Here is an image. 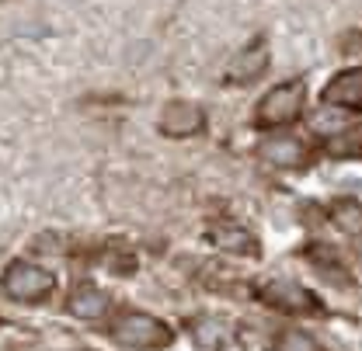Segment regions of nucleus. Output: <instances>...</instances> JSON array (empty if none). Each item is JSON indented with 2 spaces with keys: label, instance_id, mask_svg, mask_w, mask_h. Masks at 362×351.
I'll use <instances>...</instances> for the list:
<instances>
[{
  "label": "nucleus",
  "instance_id": "f257e3e1",
  "mask_svg": "<svg viewBox=\"0 0 362 351\" xmlns=\"http://www.w3.org/2000/svg\"><path fill=\"white\" fill-rule=\"evenodd\" d=\"M112 338L115 345L129 351H164L175 345V331L171 323H164L160 316H150V313H122L115 323H112Z\"/></svg>",
  "mask_w": 362,
  "mask_h": 351
},
{
  "label": "nucleus",
  "instance_id": "f03ea898",
  "mask_svg": "<svg viewBox=\"0 0 362 351\" xmlns=\"http://www.w3.org/2000/svg\"><path fill=\"white\" fill-rule=\"evenodd\" d=\"M0 289L4 296H11L14 303H25V307H35V303H45L56 289V275L42 268V264L32 261H14L4 268L0 275Z\"/></svg>",
  "mask_w": 362,
  "mask_h": 351
},
{
  "label": "nucleus",
  "instance_id": "7ed1b4c3",
  "mask_svg": "<svg viewBox=\"0 0 362 351\" xmlns=\"http://www.w3.org/2000/svg\"><path fill=\"white\" fill-rule=\"evenodd\" d=\"M303 105H307V88L303 81H286L279 88H272L265 94V101L258 105L255 112V126L258 129H279V126H289L303 115Z\"/></svg>",
  "mask_w": 362,
  "mask_h": 351
},
{
  "label": "nucleus",
  "instance_id": "20e7f679",
  "mask_svg": "<svg viewBox=\"0 0 362 351\" xmlns=\"http://www.w3.org/2000/svg\"><path fill=\"white\" fill-rule=\"evenodd\" d=\"M258 296L269 303V307L282 309V313H293V316H314L324 309V303L314 296V289L293 282V278H269L258 285Z\"/></svg>",
  "mask_w": 362,
  "mask_h": 351
},
{
  "label": "nucleus",
  "instance_id": "39448f33",
  "mask_svg": "<svg viewBox=\"0 0 362 351\" xmlns=\"http://www.w3.org/2000/svg\"><path fill=\"white\" fill-rule=\"evenodd\" d=\"M206 240L213 247L226 251V254H237V258H258L262 254L258 237L247 226H240V222H233V220H213L206 226Z\"/></svg>",
  "mask_w": 362,
  "mask_h": 351
},
{
  "label": "nucleus",
  "instance_id": "423d86ee",
  "mask_svg": "<svg viewBox=\"0 0 362 351\" xmlns=\"http://www.w3.org/2000/svg\"><path fill=\"white\" fill-rule=\"evenodd\" d=\"M157 129L164 132V136H171V139L199 136V132L206 129V112L199 105H192V101H171V105H164Z\"/></svg>",
  "mask_w": 362,
  "mask_h": 351
},
{
  "label": "nucleus",
  "instance_id": "0eeeda50",
  "mask_svg": "<svg viewBox=\"0 0 362 351\" xmlns=\"http://www.w3.org/2000/svg\"><path fill=\"white\" fill-rule=\"evenodd\" d=\"M265 70H269V42H265V35H258L233 56V63L226 70V81L244 88V84H255Z\"/></svg>",
  "mask_w": 362,
  "mask_h": 351
},
{
  "label": "nucleus",
  "instance_id": "6e6552de",
  "mask_svg": "<svg viewBox=\"0 0 362 351\" xmlns=\"http://www.w3.org/2000/svg\"><path fill=\"white\" fill-rule=\"evenodd\" d=\"M331 108H341V112H359L362 115V66H352V70H341L334 73L327 84H324V94H320Z\"/></svg>",
  "mask_w": 362,
  "mask_h": 351
},
{
  "label": "nucleus",
  "instance_id": "1a4fd4ad",
  "mask_svg": "<svg viewBox=\"0 0 362 351\" xmlns=\"http://www.w3.org/2000/svg\"><path fill=\"white\" fill-rule=\"evenodd\" d=\"M262 157L269 160L272 167H286V171H296V167H307L310 164V150L300 136H272L262 143Z\"/></svg>",
  "mask_w": 362,
  "mask_h": 351
},
{
  "label": "nucleus",
  "instance_id": "9d476101",
  "mask_svg": "<svg viewBox=\"0 0 362 351\" xmlns=\"http://www.w3.org/2000/svg\"><path fill=\"white\" fill-rule=\"evenodd\" d=\"M105 309H108V292H101L98 285H88V282L77 285L66 299V313L77 320H98L105 316Z\"/></svg>",
  "mask_w": 362,
  "mask_h": 351
},
{
  "label": "nucleus",
  "instance_id": "9b49d317",
  "mask_svg": "<svg viewBox=\"0 0 362 351\" xmlns=\"http://www.w3.org/2000/svg\"><path fill=\"white\" fill-rule=\"evenodd\" d=\"M188 331H192V341L199 348H226L230 345V334H233L230 323L216 320V316H195L188 323Z\"/></svg>",
  "mask_w": 362,
  "mask_h": 351
},
{
  "label": "nucleus",
  "instance_id": "f8f14e48",
  "mask_svg": "<svg viewBox=\"0 0 362 351\" xmlns=\"http://www.w3.org/2000/svg\"><path fill=\"white\" fill-rule=\"evenodd\" d=\"M327 220L349 237H362V202L359 198H334L327 206Z\"/></svg>",
  "mask_w": 362,
  "mask_h": 351
},
{
  "label": "nucleus",
  "instance_id": "ddd939ff",
  "mask_svg": "<svg viewBox=\"0 0 362 351\" xmlns=\"http://www.w3.org/2000/svg\"><path fill=\"white\" fill-rule=\"evenodd\" d=\"M327 153L331 157H362V129L349 136V129H341L338 136L327 139Z\"/></svg>",
  "mask_w": 362,
  "mask_h": 351
},
{
  "label": "nucleus",
  "instance_id": "4468645a",
  "mask_svg": "<svg viewBox=\"0 0 362 351\" xmlns=\"http://www.w3.org/2000/svg\"><path fill=\"white\" fill-rule=\"evenodd\" d=\"M279 351H324V348L317 345V338L307 334V331H286L282 341H279Z\"/></svg>",
  "mask_w": 362,
  "mask_h": 351
},
{
  "label": "nucleus",
  "instance_id": "2eb2a0df",
  "mask_svg": "<svg viewBox=\"0 0 362 351\" xmlns=\"http://www.w3.org/2000/svg\"><path fill=\"white\" fill-rule=\"evenodd\" d=\"M0 4H4V0H0Z\"/></svg>",
  "mask_w": 362,
  "mask_h": 351
}]
</instances>
